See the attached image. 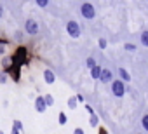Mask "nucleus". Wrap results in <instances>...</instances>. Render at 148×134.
I'll return each instance as SVG.
<instances>
[{"label": "nucleus", "mask_w": 148, "mask_h": 134, "mask_svg": "<svg viewBox=\"0 0 148 134\" xmlns=\"http://www.w3.org/2000/svg\"><path fill=\"white\" fill-rule=\"evenodd\" d=\"M86 64H87V68H91V70H92V68H94V66H96V61H94L92 57H87V61H86Z\"/></svg>", "instance_id": "4be33fe9"}, {"label": "nucleus", "mask_w": 148, "mask_h": 134, "mask_svg": "<svg viewBox=\"0 0 148 134\" xmlns=\"http://www.w3.org/2000/svg\"><path fill=\"white\" fill-rule=\"evenodd\" d=\"M7 80H9V75L2 70V72H0V84H7Z\"/></svg>", "instance_id": "6ab92c4d"}, {"label": "nucleus", "mask_w": 148, "mask_h": 134, "mask_svg": "<svg viewBox=\"0 0 148 134\" xmlns=\"http://www.w3.org/2000/svg\"><path fill=\"white\" fill-rule=\"evenodd\" d=\"M119 75H120V80L125 84V82H131V75L125 68H119Z\"/></svg>", "instance_id": "9d476101"}, {"label": "nucleus", "mask_w": 148, "mask_h": 134, "mask_svg": "<svg viewBox=\"0 0 148 134\" xmlns=\"http://www.w3.org/2000/svg\"><path fill=\"white\" fill-rule=\"evenodd\" d=\"M66 105H68V108H70V110H77V106H79L77 96H70V98H68V101H66Z\"/></svg>", "instance_id": "9b49d317"}, {"label": "nucleus", "mask_w": 148, "mask_h": 134, "mask_svg": "<svg viewBox=\"0 0 148 134\" xmlns=\"http://www.w3.org/2000/svg\"><path fill=\"white\" fill-rule=\"evenodd\" d=\"M42 77H44V82L49 84V85H52V84L56 82V73H54L51 68H45L44 73H42Z\"/></svg>", "instance_id": "423d86ee"}, {"label": "nucleus", "mask_w": 148, "mask_h": 134, "mask_svg": "<svg viewBox=\"0 0 148 134\" xmlns=\"http://www.w3.org/2000/svg\"><path fill=\"white\" fill-rule=\"evenodd\" d=\"M112 94H113L115 98H122V96H125V84H124L120 79L112 82Z\"/></svg>", "instance_id": "20e7f679"}, {"label": "nucleus", "mask_w": 148, "mask_h": 134, "mask_svg": "<svg viewBox=\"0 0 148 134\" xmlns=\"http://www.w3.org/2000/svg\"><path fill=\"white\" fill-rule=\"evenodd\" d=\"M35 110H37L38 113H44V111L47 110V105H45V101H44V96H37V98H35Z\"/></svg>", "instance_id": "0eeeda50"}, {"label": "nucleus", "mask_w": 148, "mask_h": 134, "mask_svg": "<svg viewBox=\"0 0 148 134\" xmlns=\"http://www.w3.org/2000/svg\"><path fill=\"white\" fill-rule=\"evenodd\" d=\"M75 96H77V101H79V103H84V98H82L80 94H75Z\"/></svg>", "instance_id": "bb28decb"}, {"label": "nucleus", "mask_w": 148, "mask_h": 134, "mask_svg": "<svg viewBox=\"0 0 148 134\" xmlns=\"http://www.w3.org/2000/svg\"><path fill=\"white\" fill-rule=\"evenodd\" d=\"M98 134H108V131H106L103 125H99V127H98Z\"/></svg>", "instance_id": "b1692460"}, {"label": "nucleus", "mask_w": 148, "mask_h": 134, "mask_svg": "<svg viewBox=\"0 0 148 134\" xmlns=\"http://www.w3.org/2000/svg\"><path fill=\"white\" fill-rule=\"evenodd\" d=\"M66 33H68L71 38H79V37L82 35V28H80V25H79L77 21L70 19V21L66 23Z\"/></svg>", "instance_id": "f03ea898"}, {"label": "nucleus", "mask_w": 148, "mask_h": 134, "mask_svg": "<svg viewBox=\"0 0 148 134\" xmlns=\"http://www.w3.org/2000/svg\"><path fill=\"white\" fill-rule=\"evenodd\" d=\"M101 72H103V68H101L99 64H96L94 68L91 70V79H92V80H99V77H101Z\"/></svg>", "instance_id": "1a4fd4ad"}, {"label": "nucleus", "mask_w": 148, "mask_h": 134, "mask_svg": "<svg viewBox=\"0 0 148 134\" xmlns=\"http://www.w3.org/2000/svg\"><path fill=\"white\" fill-rule=\"evenodd\" d=\"M124 49H125V51H129V52H134V51H136V45H134V44H125V45H124Z\"/></svg>", "instance_id": "5701e85b"}, {"label": "nucleus", "mask_w": 148, "mask_h": 134, "mask_svg": "<svg viewBox=\"0 0 148 134\" xmlns=\"http://www.w3.org/2000/svg\"><path fill=\"white\" fill-rule=\"evenodd\" d=\"M89 125H91L92 129H98V127H99V117H98L96 113L89 117Z\"/></svg>", "instance_id": "f8f14e48"}, {"label": "nucleus", "mask_w": 148, "mask_h": 134, "mask_svg": "<svg viewBox=\"0 0 148 134\" xmlns=\"http://www.w3.org/2000/svg\"><path fill=\"white\" fill-rule=\"evenodd\" d=\"M2 64H4V70H7L9 66H14V68H21V66H26L30 64V57H28V49L25 45H19L12 56L9 57H4L2 59Z\"/></svg>", "instance_id": "f257e3e1"}, {"label": "nucleus", "mask_w": 148, "mask_h": 134, "mask_svg": "<svg viewBox=\"0 0 148 134\" xmlns=\"http://www.w3.org/2000/svg\"><path fill=\"white\" fill-rule=\"evenodd\" d=\"M86 110H87V113H89V115H94V110H92V106H91V105H86Z\"/></svg>", "instance_id": "393cba45"}, {"label": "nucleus", "mask_w": 148, "mask_h": 134, "mask_svg": "<svg viewBox=\"0 0 148 134\" xmlns=\"http://www.w3.org/2000/svg\"><path fill=\"white\" fill-rule=\"evenodd\" d=\"M106 45H108L106 38H99V40H98V47H99L101 51H105V49H106Z\"/></svg>", "instance_id": "aec40b11"}, {"label": "nucleus", "mask_w": 148, "mask_h": 134, "mask_svg": "<svg viewBox=\"0 0 148 134\" xmlns=\"http://www.w3.org/2000/svg\"><path fill=\"white\" fill-rule=\"evenodd\" d=\"M12 127H14V129H18L19 132H23V122H21V120H18V118H14V120H12Z\"/></svg>", "instance_id": "f3484780"}, {"label": "nucleus", "mask_w": 148, "mask_h": 134, "mask_svg": "<svg viewBox=\"0 0 148 134\" xmlns=\"http://www.w3.org/2000/svg\"><path fill=\"white\" fill-rule=\"evenodd\" d=\"M11 134H21V132H19L18 129H14V127H12V129H11Z\"/></svg>", "instance_id": "cd10ccee"}, {"label": "nucleus", "mask_w": 148, "mask_h": 134, "mask_svg": "<svg viewBox=\"0 0 148 134\" xmlns=\"http://www.w3.org/2000/svg\"><path fill=\"white\" fill-rule=\"evenodd\" d=\"M58 124H59V125H66V124H68V117H66L64 111H59V113H58Z\"/></svg>", "instance_id": "ddd939ff"}, {"label": "nucleus", "mask_w": 148, "mask_h": 134, "mask_svg": "<svg viewBox=\"0 0 148 134\" xmlns=\"http://www.w3.org/2000/svg\"><path fill=\"white\" fill-rule=\"evenodd\" d=\"M0 134H5V132H4V131H2V129H0Z\"/></svg>", "instance_id": "c756f323"}, {"label": "nucleus", "mask_w": 148, "mask_h": 134, "mask_svg": "<svg viewBox=\"0 0 148 134\" xmlns=\"http://www.w3.org/2000/svg\"><path fill=\"white\" fill-rule=\"evenodd\" d=\"M73 134H86V132H84V129H82V127H77L75 131H73Z\"/></svg>", "instance_id": "a878e982"}, {"label": "nucleus", "mask_w": 148, "mask_h": 134, "mask_svg": "<svg viewBox=\"0 0 148 134\" xmlns=\"http://www.w3.org/2000/svg\"><path fill=\"white\" fill-rule=\"evenodd\" d=\"M35 4H37V5H38L40 9H45V7L49 5V0H37Z\"/></svg>", "instance_id": "412c9836"}, {"label": "nucleus", "mask_w": 148, "mask_h": 134, "mask_svg": "<svg viewBox=\"0 0 148 134\" xmlns=\"http://www.w3.org/2000/svg\"><path fill=\"white\" fill-rule=\"evenodd\" d=\"M7 44H9V40H4V38H0V56H4V54H5Z\"/></svg>", "instance_id": "2eb2a0df"}, {"label": "nucleus", "mask_w": 148, "mask_h": 134, "mask_svg": "<svg viewBox=\"0 0 148 134\" xmlns=\"http://www.w3.org/2000/svg\"><path fill=\"white\" fill-rule=\"evenodd\" d=\"M99 82H103V84L113 82V75H112V72H110L108 68H103V72H101V77H99Z\"/></svg>", "instance_id": "6e6552de"}, {"label": "nucleus", "mask_w": 148, "mask_h": 134, "mask_svg": "<svg viewBox=\"0 0 148 134\" xmlns=\"http://www.w3.org/2000/svg\"><path fill=\"white\" fill-rule=\"evenodd\" d=\"M2 16H4V5L0 4V18H2Z\"/></svg>", "instance_id": "c85d7f7f"}, {"label": "nucleus", "mask_w": 148, "mask_h": 134, "mask_svg": "<svg viewBox=\"0 0 148 134\" xmlns=\"http://www.w3.org/2000/svg\"><path fill=\"white\" fill-rule=\"evenodd\" d=\"M44 101H45V105H47V108H49V106L54 105V96H52V94H45V96H44Z\"/></svg>", "instance_id": "dca6fc26"}, {"label": "nucleus", "mask_w": 148, "mask_h": 134, "mask_svg": "<svg viewBox=\"0 0 148 134\" xmlns=\"http://www.w3.org/2000/svg\"><path fill=\"white\" fill-rule=\"evenodd\" d=\"M25 31L28 33V35H37L38 31H40V28H38V23L35 21V19H32V18H28L26 21H25Z\"/></svg>", "instance_id": "39448f33"}, {"label": "nucleus", "mask_w": 148, "mask_h": 134, "mask_svg": "<svg viewBox=\"0 0 148 134\" xmlns=\"http://www.w3.org/2000/svg\"><path fill=\"white\" fill-rule=\"evenodd\" d=\"M138 134H139V132H138Z\"/></svg>", "instance_id": "7c9ffc66"}, {"label": "nucleus", "mask_w": 148, "mask_h": 134, "mask_svg": "<svg viewBox=\"0 0 148 134\" xmlns=\"http://www.w3.org/2000/svg\"><path fill=\"white\" fill-rule=\"evenodd\" d=\"M80 14H82L84 19H94L96 18V9L91 2H84L80 5Z\"/></svg>", "instance_id": "7ed1b4c3"}, {"label": "nucleus", "mask_w": 148, "mask_h": 134, "mask_svg": "<svg viewBox=\"0 0 148 134\" xmlns=\"http://www.w3.org/2000/svg\"><path fill=\"white\" fill-rule=\"evenodd\" d=\"M139 44H141L143 47H148V30H145V31L141 33V37H139Z\"/></svg>", "instance_id": "4468645a"}, {"label": "nucleus", "mask_w": 148, "mask_h": 134, "mask_svg": "<svg viewBox=\"0 0 148 134\" xmlns=\"http://www.w3.org/2000/svg\"><path fill=\"white\" fill-rule=\"evenodd\" d=\"M141 127L148 132V113H145V115L141 117Z\"/></svg>", "instance_id": "a211bd4d"}]
</instances>
